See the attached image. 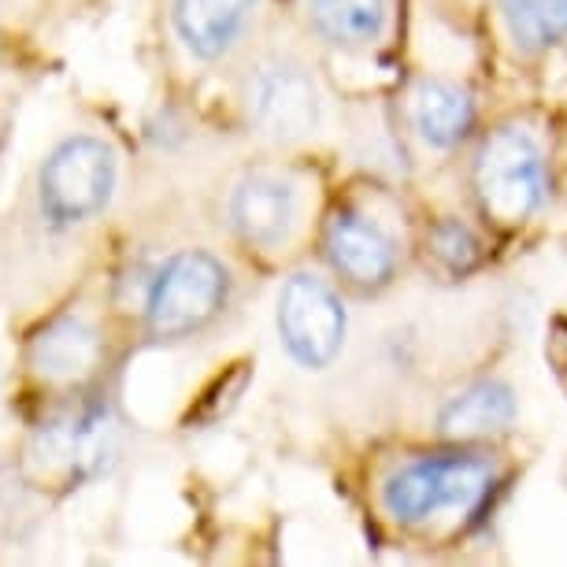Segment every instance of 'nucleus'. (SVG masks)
I'll list each match as a JSON object with an SVG mask.
<instances>
[{
  "label": "nucleus",
  "instance_id": "f257e3e1",
  "mask_svg": "<svg viewBox=\"0 0 567 567\" xmlns=\"http://www.w3.org/2000/svg\"><path fill=\"white\" fill-rule=\"evenodd\" d=\"M478 208L497 227H519L534 219L549 200V164L545 148L519 123H505L489 131L471 167Z\"/></svg>",
  "mask_w": 567,
  "mask_h": 567
},
{
  "label": "nucleus",
  "instance_id": "f03ea898",
  "mask_svg": "<svg viewBox=\"0 0 567 567\" xmlns=\"http://www.w3.org/2000/svg\"><path fill=\"white\" fill-rule=\"evenodd\" d=\"M497 483L494 460L478 453L426 456L393 471L382 486V505L404 527H420L445 512H471Z\"/></svg>",
  "mask_w": 567,
  "mask_h": 567
},
{
  "label": "nucleus",
  "instance_id": "7ed1b4c3",
  "mask_svg": "<svg viewBox=\"0 0 567 567\" xmlns=\"http://www.w3.org/2000/svg\"><path fill=\"white\" fill-rule=\"evenodd\" d=\"M230 301V267L205 249L167 256L145 297V327L159 341L205 330Z\"/></svg>",
  "mask_w": 567,
  "mask_h": 567
},
{
  "label": "nucleus",
  "instance_id": "20e7f679",
  "mask_svg": "<svg viewBox=\"0 0 567 567\" xmlns=\"http://www.w3.org/2000/svg\"><path fill=\"white\" fill-rule=\"evenodd\" d=\"M120 159L109 142L79 134L60 142L38 171V212L52 230H71L109 208Z\"/></svg>",
  "mask_w": 567,
  "mask_h": 567
},
{
  "label": "nucleus",
  "instance_id": "39448f33",
  "mask_svg": "<svg viewBox=\"0 0 567 567\" xmlns=\"http://www.w3.org/2000/svg\"><path fill=\"white\" fill-rule=\"evenodd\" d=\"M241 104L252 131L271 145H301L323 126V90L308 63L267 56L245 74Z\"/></svg>",
  "mask_w": 567,
  "mask_h": 567
},
{
  "label": "nucleus",
  "instance_id": "423d86ee",
  "mask_svg": "<svg viewBox=\"0 0 567 567\" xmlns=\"http://www.w3.org/2000/svg\"><path fill=\"white\" fill-rule=\"evenodd\" d=\"M275 323L286 352L301 368L323 371L338 360L341 346H346L349 312L323 275L297 271L286 278L282 293H278Z\"/></svg>",
  "mask_w": 567,
  "mask_h": 567
},
{
  "label": "nucleus",
  "instance_id": "0eeeda50",
  "mask_svg": "<svg viewBox=\"0 0 567 567\" xmlns=\"http://www.w3.org/2000/svg\"><path fill=\"white\" fill-rule=\"evenodd\" d=\"M123 453V431L101 401H79L38 431V456L74 483L101 478Z\"/></svg>",
  "mask_w": 567,
  "mask_h": 567
},
{
  "label": "nucleus",
  "instance_id": "6e6552de",
  "mask_svg": "<svg viewBox=\"0 0 567 567\" xmlns=\"http://www.w3.org/2000/svg\"><path fill=\"white\" fill-rule=\"evenodd\" d=\"M323 252L330 271L360 293L386 290L401 264V249L393 234L360 208H338L327 219Z\"/></svg>",
  "mask_w": 567,
  "mask_h": 567
},
{
  "label": "nucleus",
  "instance_id": "1a4fd4ad",
  "mask_svg": "<svg viewBox=\"0 0 567 567\" xmlns=\"http://www.w3.org/2000/svg\"><path fill=\"white\" fill-rule=\"evenodd\" d=\"M230 227L256 249H278L301 223V189L282 171H249L230 194Z\"/></svg>",
  "mask_w": 567,
  "mask_h": 567
},
{
  "label": "nucleus",
  "instance_id": "9d476101",
  "mask_svg": "<svg viewBox=\"0 0 567 567\" xmlns=\"http://www.w3.org/2000/svg\"><path fill=\"white\" fill-rule=\"evenodd\" d=\"M260 0H175L171 19L189 56L216 63L245 38Z\"/></svg>",
  "mask_w": 567,
  "mask_h": 567
},
{
  "label": "nucleus",
  "instance_id": "9b49d317",
  "mask_svg": "<svg viewBox=\"0 0 567 567\" xmlns=\"http://www.w3.org/2000/svg\"><path fill=\"white\" fill-rule=\"evenodd\" d=\"M412 126L431 148H456L475 126V101L460 82L420 79L412 90Z\"/></svg>",
  "mask_w": 567,
  "mask_h": 567
},
{
  "label": "nucleus",
  "instance_id": "f8f14e48",
  "mask_svg": "<svg viewBox=\"0 0 567 567\" xmlns=\"http://www.w3.org/2000/svg\"><path fill=\"white\" fill-rule=\"evenodd\" d=\"M516 415H519L516 390L508 382L483 379V382H471L467 390H460L456 398L445 401V409L437 412V426H442L445 437L471 442V437H489L508 431L516 423Z\"/></svg>",
  "mask_w": 567,
  "mask_h": 567
},
{
  "label": "nucleus",
  "instance_id": "ddd939ff",
  "mask_svg": "<svg viewBox=\"0 0 567 567\" xmlns=\"http://www.w3.org/2000/svg\"><path fill=\"white\" fill-rule=\"evenodd\" d=\"M34 368L52 382H79L97 371L101 363V334L79 316H63L49 323L30 346Z\"/></svg>",
  "mask_w": 567,
  "mask_h": 567
},
{
  "label": "nucleus",
  "instance_id": "4468645a",
  "mask_svg": "<svg viewBox=\"0 0 567 567\" xmlns=\"http://www.w3.org/2000/svg\"><path fill=\"white\" fill-rule=\"evenodd\" d=\"M305 16L338 49H371L390 27V0H305Z\"/></svg>",
  "mask_w": 567,
  "mask_h": 567
},
{
  "label": "nucleus",
  "instance_id": "2eb2a0df",
  "mask_svg": "<svg viewBox=\"0 0 567 567\" xmlns=\"http://www.w3.org/2000/svg\"><path fill=\"white\" fill-rule=\"evenodd\" d=\"M508 38L523 52H545L567 41V0H497Z\"/></svg>",
  "mask_w": 567,
  "mask_h": 567
},
{
  "label": "nucleus",
  "instance_id": "dca6fc26",
  "mask_svg": "<svg viewBox=\"0 0 567 567\" xmlns=\"http://www.w3.org/2000/svg\"><path fill=\"white\" fill-rule=\"evenodd\" d=\"M426 252H431L449 275H464L483 260V241H478V234L471 230L464 219L445 216L426 230Z\"/></svg>",
  "mask_w": 567,
  "mask_h": 567
}]
</instances>
